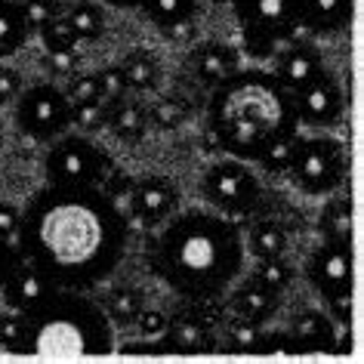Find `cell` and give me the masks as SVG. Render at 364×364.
Returning <instances> with one entry per match:
<instances>
[{
    "mask_svg": "<svg viewBox=\"0 0 364 364\" xmlns=\"http://www.w3.org/2000/svg\"><path fill=\"white\" fill-rule=\"evenodd\" d=\"M22 93V77L13 65H0V105L13 102Z\"/></svg>",
    "mask_w": 364,
    "mask_h": 364,
    "instance_id": "obj_43",
    "label": "cell"
},
{
    "mask_svg": "<svg viewBox=\"0 0 364 364\" xmlns=\"http://www.w3.org/2000/svg\"><path fill=\"white\" fill-rule=\"evenodd\" d=\"M68 96L71 105H80V102H96L102 99V87H99V77L96 75H71L68 87H62Z\"/></svg>",
    "mask_w": 364,
    "mask_h": 364,
    "instance_id": "obj_34",
    "label": "cell"
},
{
    "mask_svg": "<svg viewBox=\"0 0 364 364\" xmlns=\"http://www.w3.org/2000/svg\"><path fill=\"white\" fill-rule=\"evenodd\" d=\"M19 4H22V13H25V22H28L31 34H38L47 22H53L56 16L65 13L59 0H19Z\"/></svg>",
    "mask_w": 364,
    "mask_h": 364,
    "instance_id": "obj_33",
    "label": "cell"
},
{
    "mask_svg": "<svg viewBox=\"0 0 364 364\" xmlns=\"http://www.w3.org/2000/svg\"><path fill=\"white\" fill-rule=\"evenodd\" d=\"M65 19L77 41H96V38H102V31H105V13H102V6H96V4L71 6L65 13Z\"/></svg>",
    "mask_w": 364,
    "mask_h": 364,
    "instance_id": "obj_28",
    "label": "cell"
},
{
    "mask_svg": "<svg viewBox=\"0 0 364 364\" xmlns=\"http://www.w3.org/2000/svg\"><path fill=\"white\" fill-rule=\"evenodd\" d=\"M244 247H250V253L257 259H266V257H281L287 250V232L284 225L275 223V220H262L250 229Z\"/></svg>",
    "mask_w": 364,
    "mask_h": 364,
    "instance_id": "obj_24",
    "label": "cell"
},
{
    "mask_svg": "<svg viewBox=\"0 0 364 364\" xmlns=\"http://www.w3.org/2000/svg\"><path fill=\"white\" fill-rule=\"evenodd\" d=\"M250 278L253 281H259L262 287H269V290H275V294L281 296L284 290L294 284V278H296V269L290 266V259L281 253V257H266V259H257V266H253L250 272Z\"/></svg>",
    "mask_w": 364,
    "mask_h": 364,
    "instance_id": "obj_26",
    "label": "cell"
},
{
    "mask_svg": "<svg viewBox=\"0 0 364 364\" xmlns=\"http://www.w3.org/2000/svg\"><path fill=\"white\" fill-rule=\"evenodd\" d=\"M142 16L158 28H167V25L195 19L198 13V0H142L139 4Z\"/></svg>",
    "mask_w": 364,
    "mask_h": 364,
    "instance_id": "obj_25",
    "label": "cell"
},
{
    "mask_svg": "<svg viewBox=\"0 0 364 364\" xmlns=\"http://www.w3.org/2000/svg\"><path fill=\"white\" fill-rule=\"evenodd\" d=\"M355 0H299V28L315 38H331L349 28Z\"/></svg>",
    "mask_w": 364,
    "mask_h": 364,
    "instance_id": "obj_15",
    "label": "cell"
},
{
    "mask_svg": "<svg viewBox=\"0 0 364 364\" xmlns=\"http://www.w3.org/2000/svg\"><path fill=\"white\" fill-rule=\"evenodd\" d=\"M142 290L133 287V284H117L105 294V303H102V312L108 315L112 324H133L136 315L142 312Z\"/></svg>",
    "mask_w": 364,
    "mask_h": 364,
    "instance_id": "obj_23",
    "label": "cell"
},
{
    "mask_svg": "<svg viewBox=\"0 0 364 364\" xmlns=\"http://www.w3.org/2000/svg\"><path fill=\"white\" fill-rule=\"evenodd\" d=\"M145 112H149V121L158 124L161 130H176V127L188 121V105H186V99H179V96H161L158 102L151 108H145Z\"/></svg>",
    "mask_w": 364,
    "mask_h": 364,
    "instance_id": "obj_30",
    "label": "cell"
},
{
    "mask_svg": "<svg viewBox=\"0 0 364 364\" xmlns=\"http://www.w3.org/2000/svg\"><path fill=\"white\" fill-rule=\"evenodd\" d=\"M259 333H262L259 324L244 321V318H235L232 315V321L225 324V333H223L225 352H232V355H257Z\"/></svg>",
    "mask_w": 364,
    "mask_h": 364,
    "instance_id": "obj_29",
    "label": "cell"
},
{
    "mask_svg": "<svg viewBox=\"0 0 364 364\" xmlns=\"http://www.w3.org/2000/svg\"><path fill=\"white\" fill-rule=\"evenodd\" d=\"M105 121H108V99L71 105V127H77V133H99Z\"/></svg>",
    "mask_w": 364,
    "mask_h": 364,
    "instance_id": "obj_32",
    "label": "cell"
},
{
    "mask_svg": "<svg viewBox=\"0 0 364 364\" xmlns=\"http://www.w3.org/2000/svg\"><path fill=\"white\" fill-rule=\"evenodd\" d=\"M306 278L321 299L352 294V247L349 241H321L306 259Z\"/></svg>",
    "mask_w": 364,
    "mask_h": 364,
    "instance_id": "obj_12",
    "label": "cell"
},
{
    "mask_svg": "<svg viewBox=\"0 0 364 364\" xmlns=\"http://www.w3.org/2000/svg\"><path fill=\"white\" fill-rule=\"evenodd\" d=\"M244 257L241 229L216 210H176L145 250L149 269L182 299H223Z\"/></svg>",
    "mask_w": 364,
    "mask_h": 364,
    "instance_id": "obj_2",
    "label": "cell"
},
{
    "mask_svg": "<svg viewBox=\"0 0 364 364\" xmlns=\"http://www.w3.org/2000/svg\"><path fill=\"white\" fill-rule=\"evenodd\" d=\"M16 127L34 142H53L71 130V102L56 84H34L16 99Z\"/></svg>",
    "mask_w": 364,
    "mask_h": 364,
    "instance_id": "obj_10",
    "label": "cell"
},
{
    "mask_svg": "<svg viewBox=\"0 0 364 364\" xmlns=\"http://www.w3.org/2000/svg\"><path fill=\"white\" fill-rule=\"evenodd\" d=\"M105 127L112 130L121 142H142L145 139V130H149V112H145V105L133 102V99H112L108 102V121Z\"/></svg>",
    "mask_w": 364,
    "mask_h": 364,
    "instance_id": "obj_20",
    "label": "cell"
},
{
    "mask_svg": "<svg viewBox=\"0 0 364 364\" xmlns=\"http://www.w3.org/2000/svg\"><path fill=\"white\" fill-rule=\"evenodd\" d=\"M102 4L114 6V10H139L142 0H102Z\"/></svg>",
    "mask_w": 364,
    "mask_h": 364,
    "instance_id": "obj_47",
    "label": "cell"
},
{
    "mask_svg": "<svg viewBox=\"0 0 364 364\" xmlns=\"http://www.w3.org/2000/svg\"><path fill=\"white\" fill-rule=\"evenodd\" d=\"M318 229H321L324 241H349L352 238V204L346 198H336V201L324 204Z\"/></svg>",
    "mask_w": 364,
    "mask_h": 364,
    "instance_id": "obj_27",
    "label": "cell"
},
{
    "mask_svg": "<svg viewBox=\"0 0 364 364\" xmlns=\"http://www.w3.org/2000/svg\"><path fill=\"white\" fill-rule=\"evenodd\" d=\"M19 262H22V253H19V247H16V241L0 238V290H4L6 278L19 269Z\"/></svg>",
    "mask_w": 364,
    "mask_h": 364,
    "instance_id": "obj_40",
    "label": "cell"
},
{
    "mask_svg": "<svg viewBox=\"0 0 364 364\" xmlns=\"http://www.w3.org/2000/svg\"><path fill=\"white\" fill-rule=\"evenodd\" d=\"M136 331H139V336H145V340H158V336L164 333V327H167V312H161V309H145L136 315Z\"/></svg>",
    "mask_w": 364,
    "mask_h": 364,
    "instance_id": "obj_39",
    "label": "cell"
},
{
    "mask_svg": "<svg viewBox=\"0 0 364 364\" xmlns=\"http://www.w3.org/2000/svg\"><path fill=\"white\" fill-rule=\"evenodd\" d=\"M0 145H4V127H0Z\"/></svg>",
    "mask_w": 364,
    "mask_h": 364,
    "instance_id": "obj_49",
    "label": "cell"
},
{
    "mask_svg": "<svg viewBox=\"0 0 364 364\" xmlns=\"http://www.w3.org/2000/svg\"><path fill=\"white\" fill-rule=\"evenodd\" d=\"M294 96V112L296 121L303 127H312V130H331L343 121L346 112V96L340 80L333 77V71H321L318 77H312L306 87H299Z\"/></svg>",
    "mask_w": 364,
    "mask_h": 364,
    "instance_id": "obj_11",
    "label": "cell"
},
{
    "mask_svg": "<svg viewBox=\"0 0 364 364\" xmlns=\"http://www.w3.org/2000/svg\"><path fill=\"white\" fill-rule=\"evenodd\" d=\"M80 65V53L65 50V53H47V68L53 75H75V68Z\"/></svg>",
    "mask_w": 364,
    "mask_h": 364,
    "instance_id": "obj_45",
    "label": "cell"
},
{
    "mask_svg": "<svg viewBox=\"0 0 364 364\" xmlns=\"http://www.w3.org/2000/svg\"><path fill=\"white\" fill-rule=\"evenodd\" d=\"M38 38L43 43V50L47 53H65V50H77V38H75V31H71V25L65 19V13L56 16L53 22H47L43 28L38 31Z\"/></svg>",
    "mask_w": 364,
    "mask_h": 364,
    "instance_id": "obj_31",
    "label": "cell"
},
{
    "mask_svg": "<svg viewBox=\"0 0 364 364\" xmlns=\"http://www.w3.org/2000/svg\"><path fill=\"white\" fill-rule=\"evenodd\" d=\"M287 176L303 195L324 198L336 192L346 179L343 142L333 139L331 133L296 136V149H294V161H290Z\"/></svg>",
    "mask_w": 364,
    "mask_h": 364,
    "instance_id": "obj_7",
    "label": "cell"
},
{
    "mask_svg": "<svg viewBox=\"0 0 364 364\" xmlns=\"http://www.w3.org/2000/svg\"><path fill=\"white\" fill-rule=\"evenodd\" d=\"M130 216L145 229L164 225L179 210V188L167 176H142L133 179L130 188Z\"/></svg>",
    "mask_w": 364,
    "mask_h": 364,
    "instance_id": "obj_13",
    "label": "cell"
},
{
    "mask_svg": "<svg viewBox=\"0 0 364 364\" xmlns=\"http://www.w3.org/2000/svg\"><path fill=\"white\" fill-rule=\"evenodd\" d=\"M31 38L19 0H0V59L16 56Z\"/></svg>",
    "mask_w": 364,
    "mask_h": 364,
    "instance_id": "obj_22",
    "label": "cell"
},
{
    "mask_svg": "<svg viewBox=\"0 0 364 364\" xmlns=\"http://www.w3.org/2000/svg\"><path fill=\"white\" fill-rule=\"evenodd\" d=\"M96 77H99V87H102V99H121V96H127L130 90H127V80H124V71H121V65H105L102 71H96Z\"/></svg>",
    "mask_w": 364,
    "mask_h": 364,
    "instance_id": "obj_38",
    "label": "cell"
},
{
    "mask_svg": "<svg viewBox=\"0 0 364 364\" xmlns=\"http://www.w3.org/2000/svg\"><path fill=\"white\" fill-rule=\"evenodd\" d=\"M229 309H232L235 318H244V321H253V324L262 327L266 321H272V318L278 315L281 299H278L275 290H269V287H262L259 281L247 278L229 294Z\"/></svg>",
    "mask_w": 364,
    "mask_h": 364,
    "instance_id": "obj_17",
    "label": "cell"
},
{
    "mask_svg": "<svg viewBox=\"0 0 364 364\" xmlns=\"http://www.w3.org/2000/svg\"><path fill=\"white\" fill-rule=\"evenodd\" d=\"M99 188H102V192L108 195V198H114V201L117 204H121V198L124 195H130V188H133V179L130 176H127V173H121V170H112V173H108V176H105V182H102V186H99Z\"/></svg>",
    "mask_w": 364,
    "mask_h": 364,
    "instance_id": "obj_44",
    "label": "cell"
},
{
    "mask_svg": "<svg viewBox=\"0 0 364 364\" xmlns=\"http://www.w3.org/2000/svg\"><path fill=\"white\" fill-rule=\"evenodd\" d=\"M232 10L253 59H272L299 31V0H232Z\"/></svg>",
    "mask_w": 364,
    "mask_h": 364,
    "instance_id": "obj_6",
    "label": "cell"
},
{
    "mask_svg": "<svg viewBox=\"0 0 364 364\" xmlns=\"http://www.w3.org/2000/svg\"><path fill=\"white\" fill-rule=\"evenodd\" d=\"M22 324H25V315L10 309V312L0 315V349L13 352L19 349V340H22Z\"/></svg>",
    "mask_w": 364,
    "mask_h": 364,
    "instance_id": "obj_37",
    "label": "cell"
},
{
    "mask_svg": "<svg viewBox=\"0 0 364 364\" xmlns=\"http://www.w3.org/2000/svg\"><path fill=\"white\" fill-rule=\"evenodd\" d=\"M188 68H192V75L201 80V84L216 87L223 77H229L232 71H238V53L223 41H204L192 50Z\"/></svg>",
    "mask_w": 364,
    "mask_h": 364,
    "instance_id": "obj_18",
    "label": "cell"
},
{
    "mask_svg": "<svg viewBox=\"0 0 364 364\" xmlns=\"http://www.w3.org/2000/svg\"><path fill=\"white\" fill-rule=\"evenodd\" d=\"M130 223L124 207L102 188L50 186L22 207L16 247L22 259L43 272L53 287L93 290L121 266Z\"/></svg>",
    "mask_w": 364,
    "mask_h": 364,
    "instance_id": "obj_1",
    "label": "cell"
},
{
    "mask_svg": "<svg viewBox=\"0 0 364 364\" xmlns=\"http://www.w3.org/2000/svg\"><path fill=\"white\" fill-rule=\"evenodd\" d=\"M210 90L207 133L229 158L257 164L275 142L299 133L294 96L272 77V71L238 68Z\"/></svg>",
    "mask_w": 364,
    "mask_h": 364,
    "instance_id": "obj_3",
    "label": "cell"
},
{
    "mask_svg": "<svg viewBox=\"0 0 364 364\" xmlns=\"http://www.w3.org/2000/svg\"><path fill=\"white\" fill-rule=\"evenodd\" d=\"M43 154V173L50 186L99 188L114 170V161L102 145L87 139V133H62Z\"/></svg>",
    "mask_w": 364,
    "mask_h": 364,
    "instance_id": "obj_5",
    "label": "cell"
},
{
    "mask_svg": "<svg viewBox=\"0 0 364 364\" xmlns=\"http://www.w3.org/2000/svg\"><path fill=\"white\" fill-rule=\"evenodd\" d=\"M124 71L127 90H136V93H149V90H158L161 84V62L154 53L149 50H133L117 62Z\"/></svg>",
    "mask_w": 364,
    "mask_h": 364,
    "instance_id": "obj_21",
    "label": "cell"
},
{
    "mask_svg": "<svg viewBox=\"0 0 364 364\" xmlns=\"http://www.w3.org/2000/svg\"><path fill=\"white\" fill-rule=\"evenodd\" d=\"M257 355H299V349L290 331H262L257 343Z\"/></svg>",
    "mask_w": 364,
    "mask_h": 364,
    "instance_id": "obj_36",
    "label": "cell"
},
{
    "mask_svg": "<svg viewBox=\"0 0 364 364\" xmlns=\"http://www.w3.org/2000/svg\"><path fill=\"white\" fill-rule=\"evenodd\" d=\"M114 349V324L102 306L80 290L56 287L38 309L25 312L22 340L16 355L43 358H77V355H108Z\"/></svg>",
    "mask_w": 364,
    "mask_h": 364,
    "instance_id": "obj_4",
    "label": "cell"
},
{
    "mask_svg": "<svg viewBox=\"0 0 364 364\" xmlns=\"http://www.w3.org/2000/svg\"><path fill=\"white\" fill-rule=\"evenodd\" d=\"M272 62H275L272 65V77L287 93H296L299 87H306L309 80L324 71V53L312 41H296V38H290L284 50H275Z\"/></svg>",
    "mask_w": 364,
    "mask_h": 364,
    "instance_id": "obj_14",
    "label": "cell"
},
{
    "mask_svg": "<svg viewBox=\"0 0 364 364\" xmlns=\"http://www.w3.org/2000/svg\"><path fill=\"white\" fill-rule=\"evenodd\" d=\"M213 4H229L232 6V0H213Z\"/></svg>",
    "mask_w": 364,
    "mask_h": 364,
    "instance_id": "obj_48",
    "label": "cell"
},
{
    "mask_svg": "<svg viewBox=\"0 0 364 364\" xmlns=\"http://www.w3.org/2000/svg\"><path fill=\"white\" fill-rule=\"evenodd\" d=\"M290 336L299 352H333L336 349V324L324 309H303L290 321Z\"/></svg>",
    "mask_w": 364,
    "mask_h": 364,
    "instance_id": "obj_19",
    "label": "cell"
},
{
    "mask_svg": "<svg viewBox=\"0 0 364 364\" xmlns=\"http://www.w3.org/2000/svg\"><path fill=\"white\" fill-rule=\"evenodd\" d=\"M195 31H198L195 19H186V22H176V25H167V28H161V34L170 43H188V41H195Z\"/></svg>",
    "mask_w": 364,
    "mask_h": 364,
    "instance_id": "obj_46",
    "label": "cell"
},
{
    "mask_svg": "<svg viewBox=\"0 0 364 364\" xmlns=\"http://www.w3.org/2000/svg\"><path fill=\"white\" fill-rule=\"evenodd\" d=\"M19 223H22V207H16L10 201H0V238L16 241Z\"/></svg>",
    "mask_w": 364,
    "mask_h": 364,
    "instance_id": "obj_42",
    "label": "cell"
},
{
    "mask_svg": "<svg viewBox=\"0 0 364 364\" xmlns=\"http://www.w3.org/2000/svg\"><path fill=\"white\" fill-rule=\"evenodd\" d=\"M53 281L43 275V272H38L34 266H28V262H19V269L13 272L10 278H6V284H4V303L16 309V312H31V309H38L43 299H47L53 294Z\"/></svg>",
    "mask_w": 364,
    "mask_h": 364,
    "instance_id": "obj_16",
    "label": "cell"
},
{
    "mask_svg": "<svg viewBox=\"0 0 364 364\" xmlns=\"http://www.w3.org/2000/svg\"><path fill=\"white\" fill-rule=\"evenodd\" d=\"M198 188H201L204 201L210 204V210L229 216V220L250 216L259 207V198H262V186L257 173L244 161L229 158V154L204 170Z\"/></svg>",
    "mask_w": 364,
    "mask_h": 364,
    "instance_id": "obj_8",
    "label": "cell"
},
{
    "mask_svg": "<svg viewBox=\"0 0 364 364\" xmlns=\"http://www.w3.org/2000/svg\"><path fill=\"white\" fill-rule=\"evenodd\" d=\"M296 136H299V133H296ZM296 136H294V139H281V142H275L257 164H259V167L266 170V173H287V170H290V161H294Z\"/></svg>",
    "mask_w": 364,
    "mask_h": 364,
    "instance_id": "obj_35",
    "label": "cell"
},
{
    "mask_svg": "<svg viewBox=\"0 0 364 364\" xmlns=\"http://www.w3.org/2000/svg\"><path fill=\"white\" fill-rule=\"evenodd\" d=\"M324 312L333 324L349 327V321H352V294H340V296L324 299Z\"/></svg>",
    "mask_w": 364,
    "mask_h": 364,
    "instance_id": "obj_41",
    "label": "cell"
},
{
    "mask_svg": "<svg viewBox=\"0 0 364 364\" xmlns=\"http://www.w3.org/2000/svg\"><path fill=\"white\" fill-rule=\"evenodd\" d=\"M223 321L220 299H186L176 315H167V327L158 336L164 355H210L220 349L216 324Z\"/></svg>",
    "mask_w": 364,
    "mask_h": 364,
    "instance_id": "obj_9",
    "label": "cell"
}]
</instances>
